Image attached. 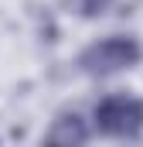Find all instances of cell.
<instances>
[{
  "instance_id": "1",
  "label": "cell",
  "mask_w": 143,
  "mask_h": 147,
  "mask_svg": "<svg viewBox=\"0 0 143 147\" xmlns=\"http://www.w3.org/2000/svg\"><path fill=\"white\" fill-rule=\"evenodd\" d=\"M143 62V45L133 34H109L78 51V69L92 79H109V75L130 72Z\"/></svg>"
},
{
  "instance_id": "2",
  "label": "cell",
  "mask_w": 143,
  "mask_h": 147,
  "mask_svg": "<svg viewBox=\"0 0 143 147\" xmlns=\"http://www.w3.org/2000/svg\"><path fill=\"white\" fill-rule=\"evenodd\" d=\"M92 123L112 140H136L143 134V99L133 92H109L96 103Z\"/></svg>"
},
{
  "instance_id": "3",
  "label": "cell",
  "mask_w": 143,
  "mask_h": 147,
  "mask_svg": "<svg viewBox=\"0 0 143 147\" xmlns=\"http://www.w3.org/2000/svg\"><path fill=\"white\" fill-rule=\"evenodd\" d=\"M92 137V127H89V120L82 116V113H75V110H61L51 123H48V130H44V140L48 144H85Z\"/></svg>"
},
{
  "instance_id": "4",
  "label": "cell",
  "mask_w": 143,
  "mask_h": 147,
  "mask_svg": "<svg viewBox=\"0 0 143 147\" xmlns=\"http://www.w3.org/2000/svg\"><path fill=\"white\" fill-rule=\"evenodd\" d=\"M109 7H112V0H75V10L82 17H102Z\"/></svg>"
}]
</instances>
